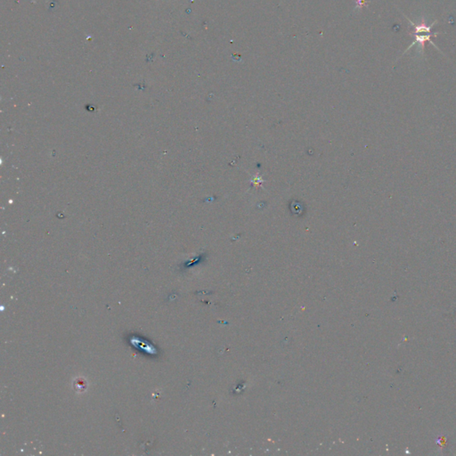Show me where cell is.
<instances>
[{
    "label": "cell",
    "instance_id": "cell-2",
    "mask_svg": "<svg viewBox=\"0 0 456 456\" xmlns=\"http://www.w3.org/2000/svg\"><path fill=\"white\" fill-rule=\"evenodd\" d=\"M358 4L359 8H361L362 6L366 4V0H358Z\"/></svg>",
    "mask_w": 456,
    "mask_h": 456
},
{
    "label": "cell",
    "instance_id": "cell-1",
    "mask_svg": "<svg viewBox=\"0 0 456 456\" xmlns=\"http://www.w3.org/2000/svg\"><path fill=\"white\" fill-rule=\"evenodd\" d=\"M406 18H408V17H406ZM408 20H409V19H408ZM409 22L411 24L412 26V28H414L412 32L410 33V34H411V35H414V40L412 42V44L408 48V50H406V52L404 53V54H406L408 53V51H409L414 46L416 45V44L419 45L420 48L422 49V54H424L426 42H430V43L432 45L434 46L438 50H440L438 48L432 40V37H436V35H438V32H432V28H433V26L438 22V20H435V22H432L430 25H428L425 22L424 18L422 19V22H420L419 24H414L411 20H409Z\"/></svg>",
    "mask_w": 456,
    "mask_h": 456
}]
</instances>
